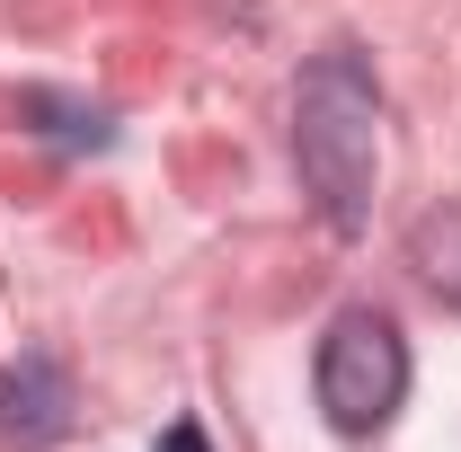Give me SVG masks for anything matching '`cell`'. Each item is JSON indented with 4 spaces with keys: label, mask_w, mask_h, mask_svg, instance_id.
<instances>
[{
    "label": "cell",
    "mask_w": 461,
    "mask_h": 452,
    "mask_svg": "<svg viewBox=\"0 0 461 452\" xmlns=\"http://www.w3.org/2000/svg\"><path fill=\"white\" fill-rule=\"evenodd\" d=\"M408 267L461 311V204H435V213L408 222Z\"/></svg>",
    "instance_id": "cell-4"
},
{
    "label": "cell",
    "mask_w": 461,
    "mask_h": 452,
    "mask_svg": "<svg viewBox=\"0 0 461 452\" xmlns=\"http://www.w3.org/2000/svg\"><path fill=\"white\" fill-rule=\"evenodd\" d=\"M293 169L302 195L320 204V222L355 240L373 222V177H382V80L355 45L302 62V89H293Z\"/></svg>",
    "instance_id": "cell-1"
},
{
    "label": "cell",
    "mask_w": 461,
    "mask_h": 452,
    "mask_svg": "<svg viewBox=\"0 0 461 452\" xmlns=\"http://www.w3.org/2000/svg\"><path fill=\"white\" fill-rule=\"evenodd\" d=\"M311 391H320V417L338 426V435H382L391 417H400L408 399V338L391 311H373V302H346L338 320H329V338L311 355Z\"/></svg>",
    "instance_id": "cell-2"
},
{
    "label": "cell",
    "mask_w": 461,
    "mask_h": 452,
    "mask_svg": "<svg viewBox=\"0 0 461 452\" xmlns=\"http://www.w3.org/2000/svg\"><path fill=\"white\" fill-rule=\"evenodd\" d=\"M71 426H80V391H71V373H62L45 346L18 355V364H0V444L9 452H45Z\"/></svg>",
    "instance_id": "cell-3"
},
{
    "label": "cell",
    "mask_w": 461,
    "mask_h": 452,
    "mask_svg": "<svg viewBox=\"0 0 461 452\" xmlns=\"http://www.w3.org/2000/svg\"><path fill=\"white\" fill-rule=\"evenodd\" d=\"M160 452H213V444H204V426H195V417H177L169 435H160Z\"/></svg>",
    "instance_id": "cell-5"
}]
</instances>
